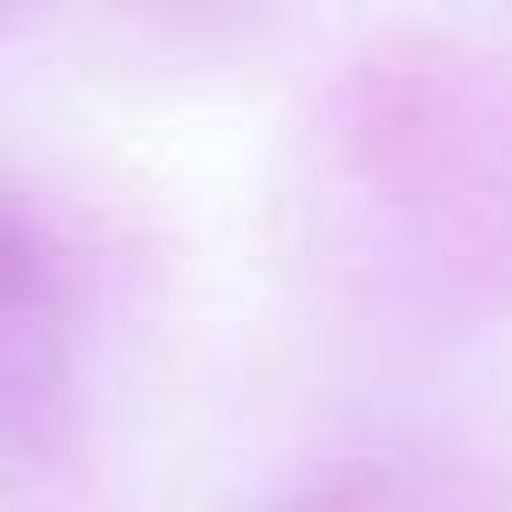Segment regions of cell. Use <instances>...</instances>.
Segmentation results:
<instances>
[{
	"mask_svg": "<svg viewBox=\"0 0 512 512\" xmlns=\"http://www.w3.org/2000/svg\"><path fill=\"white\" fill-rule=\"evenodd\" d=\"M336 248L400 288L488 296L512 280V80L480 64H400L344 88L320 128Z\"/></svg>",
	"mask_w": 512,
	"mask_h": 512,
	"instance_id": "6da1fadb",
	"label": "cell"
},
{
	"mask_svg": "<svg viewBox=\"0 0 512 512\" xmlns=\"http://www.w3.org/2000/svg\"><path fill=\"white\" fill-rule=\"evenodd\" d=\"M72 376V280L48 232L0 200V440H24Z\"/></svg>",
	"mask_w": 512,
	"mask_h": 512,
	"instance_id": "7a4b0ae2",
	"label": "cell"
}]
</instances>
